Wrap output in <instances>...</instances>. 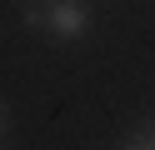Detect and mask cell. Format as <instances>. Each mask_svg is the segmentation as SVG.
<instances>
[{
    "instance_id": "3957f363",
    "label": "cell",
    "mask_w": 155,
    "mask_h": 150,
    "mask_svg": "<svg viewBox=\"0 0 155 150\" xmlns=\"http://www.w3.org/2000/svg\"><path fill=\"white\" fill-rule=\"evenodd\" d=\"M0 130H5V105H0Z\"/></svg>"
},
{
    "instance_id": "6da1fadb",
    "label": "cell",
    "mask_w": 155,
    "mask_h": 150,
    "mask_svg": "<svg viewBox=\"0 0 155 150\" xmlns=\"http://www.w3.org/2000/svg\"><path fill=\"white\" fill-rule=\"evenodd\" d=\"M45 30L60 40H80L85 30H90V10L80 5V0H50L45 5Z\"/></svg>"
},
{
    "instance_id": "7a4b0ae2",
    "label": "cell",
    "mask_w": 155,
    "mask_h": 150,
    "mask_svg": "<svg viewBox=\"0 0 155 150\" xmlns=\"http://www.w3.org/2000/svg\"><path fill=\"white\" fill-rule=\"evenodd\" d=\"M135 150H155V125L140 130V140H135Z\"/></svg>"
}]
</instances>
